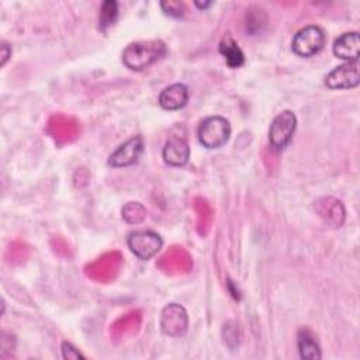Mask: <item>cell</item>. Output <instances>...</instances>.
I'll return each instance as SVG.
<instances>
[{"label":"cell","instance_id":"1","mask_svg":"<svg viewBox=\"0 0 360 360\" xmlns=\"http://www.w3.org/2000/svg\"><path fill=\"white\" fill-rule=\"evenodd\" d=\"M167 52V46L162 39H141L131 42L122 52V63L135 72L143 70L158 62Z\"/></svg>","mask_w":360,"mask_h":360},{"label":"cell","instance_id":"2","mask_svg":"<svg viewBox=\"0 0 360 360\" xmlns=\"http://www.w3.org/2000/svg\"><path fill=\"white\" fill-rule=\"evenodd\" d=\"M231 131V124L225 117L210 115L200 122L197 138L205 149H218L228 142Z\"/></svg>","mask_w":360,"mask_h":360},{"label":"cell","instance_id":"3","mask_svg":"<svg viewBox=\"0 0 360 360\" xmlns=\"http://www.w3.org/2000/svg\"><path fill=\"white\" fill-rule=\"evenodd\" d=\"M326 44V34L322 27L309 24L298 30L291 42V49L297 56L311 58L319 53Z\"/></svg>","mask_w":360,"mask_h":360},{"label":"cell","instance_id":"4","mask_svg":"<svg viewBox=\"0 0 360 360\" xmlns=\"http://www.w3.org/2000/svg\"><path fill=\"white\" fill-rule=\"evenodd\" d=\"M297 117L291 110H283L278 112L269 128V142L274 150L285 149L295 132Z\"/></svg>","mask_w":360,"mask_h":360},{"label":"cell","instance_id":"5","mask_svg":"<svg viewBox=\"0 0 360 360\" xmlns=\"http://www.w3.org/2000/svg\"><path fill=\"white\" fill-rule=\"evenodd\" d=\"M127 245L141 260L152 259L163 246L162 236L150 229H136L128 233Z\"/></svg>","mask_w":360,"mask_h":360},{"label":"cell","instance_id":"6","mask_svg":"<svg viewBox=\"0 0 360 360\" xmlns=\"http://www.w3.org/2000/svg\"><path fill=\"white\" fill-rule=\"evenodd\" d=\"M160 330L169 338H180L187 332L188 315L183 305L170 302L160 312Z\"/></svg>","mask_w":360,"mask_h":360},{"label":"cell","instance_id":"7","mask_svg":"<svg viewBox=\"0 0 360 360\" xmlns=\"http://www.w3.org/2000/svg\"><path fill=\"white\" fill-rule=\"evenodd\" d=\"M143 138L141 135H134L125 142H122L112 153L108 156V166L114 169L127 167L135 165L143 153Z\"/></svg>","mask_w":360,"mask_h":360},{"label":"cell","instance_id":"8","mask_svg":"<svg viewBox=\"0 0 360 360\" xmlns=\"http://www.w3.org/2000/svg\"><path fill=\"white\" fill-rule=\"evenodd\" d=\"M360 83L359 62H345L332 69L325 77V86L330 90H349Z\"/></svg>","mask_w":360,"mask_h":360},{"label":"cell","instance_id":"9","mask_svg":"<svg viewBox=\"0 0 360 360\" xmlns=\"http://www.w3.org/2000/svg\"><path fill=\"white\" fill-rule=\"evenodd\" d=\"M162 158L166 165L173 167H181L187 165L190 159V146L187 139L179 134L169 135L162 149Z\"/></svg>","mask_w":360,"mask_h":360},{"label":"cell","instance_id":"10","mask_svg":"<svg viewBox=\"0 0 360 360\" xmlns=\"http://www.w3.org/2000/svg\"><path fill=\"white\" fill-rule=\"evenodd\" d=\"M333 55L345 62H359L360 58V35L357 31L340 34L332 46Z\"/></svg>","mask_w":360,"mask_h":360},{"label":"cell","instance_id":"11","mask_svg":"<svg viewBox=\"0 0 360 360\" xmlns=\"http://www.w3.org/2000/svg\"><path fill=\"white\" fill-rule=\"evenodd\" d=\"M188 87L184 83H173L166 86L158 97V103L163 110L176 111L183 108L188 101Z\"/></svg>","mask_w":360,"mask_h":360},{"label":"cell","instance_id":"12","mask_svg":"<svg viewBox=\"0 0 360 360\" xmlns=\"http://www.w3.org/2000/svg\"><path fill=\"white\" fill-rule=\"evenodd\" d=\"M218 52L222 55L225 63L231 69H238L245 63V53L229 32L225 34L219 41Z\"/></svg>","mask_w":360,"mask_h":360},{"label":"cell","instance_id":"13","mask_svg":"<svg viewBox=\"0 0 360 360\" xmlns=\"http://www.w3.org/2000/svg\"><path fill=\"white\" fill-rule=\"evenodd\" d=\"M297 347L301 359L319 360L322 357L321 346L308 329H300L297 335Z\"/></svg>","mask_w":360,"mask_h":360},{"label":"cell","instance_id":"14","mask_svg":"<svg viewBox=\"0 0 360 360\" xmlns=\"http://www.w3.org/2000/svg\"><path fill=\"white\" fill-rule=\"evenodd\" d=\"M118 17V3L115 0H105L103 1L100 7L98 14V28L105 31L108 27H111Z\"/></svg>","mask_w":360,"mask_h":360},{"label":"cell","instance_id":"15","mask_svg":"<svg viewBox=\"0 0 360 360\" xmlns=\"http://www.w3.org/2000/svg\"><path fill=\"white\" fill-rule=\"evenodd\" d=\"M323 201L326 202V222H329L332 226H340L345 221V208L342 205V202L339 200H335L332 197H326L323 198Z\"/></svg>","mask_w":360,"mask_h":360},{"label":"cell","instance_id":"16","mask_svg":"<svg viewBox=\"0 0 360 360\" xmlns=\"http://www.w3.org/2000/svg\"><path fill=\"white\" fill-rule=\"evenodd\" d=\"M122 218L128 224H139L146 218V208L141 202L129 201L122 207Z\"/></svg>","mask_w":360,"mask_h":360},{"label":"cell","instance_id":"17","mask_svg":"<svg viewBox=\"0 0 360 360\" xmlns=\"http://www.w3.org/2000/svg\"><path fill=\"white\" fill-rule=\"evenodd\" d=\"M257 21L264 25L267 21V15L264 10H262L260 7H250L246 13V31L252 34H256L257 31H260V25L257 24Z\"/></svg>","mask_w":360,"mask_h":360},{"label":"cell","instance_id":"18","mask_svg":"<svg viewBox=\"0 0 360 360\" xmlns=\"http://www.w3.org/2000/svg\"><path fill=\"white\" fill-rule=\"evenodd\" d=\"M240 338L238 323L233 321H228L224 323V340L228 346H231V340H233V347L238 345Z\"/></svg>","mask_w":360,"mask_h":360},{"label":"cell","instance_id":"19","mask_svg":"<svg viewBox=\"0 0 360 360\" xmlns=\"http://www.w3.org/2000/svg\"><path fill=\"white\" fill-rule=\"evenodd\" d=\"M160 7L163 10L165 14L174 17V18H180L184 13V6L180 1H174V0H167V1H162Z\"/></svg>","mask_w":360,"mask_h":360},{"label":"cell","instance_id":"20","mask_svg":"<svg viewBox=\"0 0 360 360\" xmlns=\"http://www.w3.org/2000/svg\"><path fill=\"white\" fill-rule=\"evenodd\" d=\"M60 350H62V357L65 360H79V359H86L84 354H82L79 352V349H76L70 342L63 340L60 345Z\"/></svg>","mask_w":360,"mask_h":360},{"label":"cell","instance_id":"21","mask_svg":"<svg viewBox=\"0 0 360 360\" xmlns=\"http://www.w3.org/2000/svg\"><path fill=\"white\" fill-rule=\"evenodd\" d=\"M10 56H11V46L8 44H6V42H1V60H0V65L4 66Z\"/></svg>","mask_w":360,"mask_h":360},{"label":"cell","instance_id":"22","mask_svg":"<svg viewBox=\"0 0 360 360\" xmlns=\"http://www.w3.org/2000/svg\"><path fill=\"white\" fill-rule=\"evenodd\" d=\"M228 288L231 290V294L233 295V298H235V300H239V291H238V287H235V285H233L232 280H228Z\"/></svg>","mask_w":360,"mask_h":360},{"label":"cell","instance_id":"23","mask_svg":"<svg viewBox=\"0 0 360 360\" xmlns=\"http://www.w3.org/2000/svg\"><path fill=\"white\" fill-rule=\"evenodd\" d=\"M212 4H214L212 1H197V0L194 1V6L198 7L200 10H205V8H208L210 6H212Z\"/></svg>","mask_w":360,"mask_h":360}]
</instances>
